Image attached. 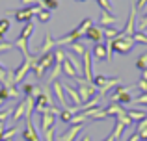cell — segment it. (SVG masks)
<instances>
[{
    "label": "cell",
    "mask_w": 147,
    "mask_h": 141,
    "mask_svg": "<svg viewBox=\"0 0 147 141\" xmlns=\"http://www.w3.org/2000/svg\"><path fill=\"white\" fill-rule=\"evenodd\" d=\"M80 141H91V138H90V136H82V138H80Z\"/></svg>",
    "instance_id": "cell-51"
},
{
    "label": "cell",
    "mask_w": 147,
    "mask_h": 141,
    "mask_svg": "<svg viewBox=\"0 0 147 141\" xmlns=\"http://www.w3.org/2000/svg\"><path fill=\"white\" fill-rule=\"evenodd\" d=\"M67 50H69V52H76V54H80V56H82L84 52L88 50V48H86V45H84L82 41H75V43L67 45Z\"/></svg>",
    "instance_id": "cell-24"
},
{
    "label": "cell",
    "mask_w": 147,
    "mask_h": 141,
    "mask_svg": "<svg viewBox=\"0 0 147 141\" xmlns=\"http://www.w3.org/2000/svg\"><path fill=\"white\" fill-rule=\"evenodd\" d=\"M60 119L63 121V123H71V119H73V113L69 112V110H60Z\"/></svg>",
    "instance_id": "cell-33"
},
{
    "label": "cell",
    "mask_w": 147,
    "mask_h": 141,
    "mask_svg": "<svg viewBox=\"0 0 147 141\" xmlns=\"http://www.w3.org/2000/svg\"><path fill=\"white\" fill-rule=\"evenodd\" d=\"M24 115H26V102L22 100V102H19L17 108L11 112V117H9V119H11V123L15 124V123H19V121H21Z\"/></svg>",
    "instance_id": "cell-14"
},
{
    "label": "cell",
    "mask_w": 147,
    "mask_h": 141,
    "mask_svg": "<svg viewBox=\"0 0 147 141\" xmlns=\"http://www.w3.org/2000/svg\"><path fill=\"white\" fill-rule=\"evenodd\" d=\"M145 28H147V15H144V17L140 19V22H138V30H140V32L145 30Z\"/></svg>",
    "instance_id": "cell-42"
},
{
    "label": "cell",
    "mask_w": 147,
    "mask_h": 141,
    "mask_svg": "<svg viewBox=\"0 0 147 141\" xmlns=\"http://www.w3.org/2000/svg\"><path fill=\"white\" fill-rule=\"evenodd\" d=\"M54 132H56V126H50V128H47V130L43 132V138L47 139V141H54Z\"/></svg>",
    "instance_id": "cell-37"
},
{
    "label": "cell",
    "mask_w": 147,
    "mask_h": 141,
    "mask_svg": "<svg viewBox=\"0 0 147 141\" xmlns=\"http://www.w3.org/2000/svg\"><path fill=\"white\" fill-rule=\"evenodd\" d=\"M54 47H56V41H54L52 37H50V33L47 32V33H45V37H43V45H41V47H39V50H37V56L49 54V52L52 50Z\"/></svg>",
    "instance_id": "cell-13"
},
{
    "label": "cell",
    "mask_w": 147,
    "mask_h": 141,
    "mask_svg": "<svg viewBox=\"0 0 147 141\" xmlns=\"http://www.w3.org/2000/svg\"><path fill=\"white\" fill-rule=\"evenodd\" d=\"M11 112H13V110H9V108L2 110V112H0V121H2V123H6V121L11 117Z\"/></svg>",
    "instance_id": "cell-40"
},
{
    "label": "cell",
    "mask_w": 147,
    "mask_h": 141,
    "mask_svg": "<svg viewBox=\"0 0 147 141\" xmlns=\"http://www.w3.org/2000/svg\"><path fill=\"white\" fill-rule=\"evenodd\" d=\"M13 47H15V48H19V50L22 52V56H24V58H28V56H30V52H28V39L17 37V41L13 43Z\"/></svg>",
    "instance_id": "cell-23"
},
{
    "label": "cell",
    "mask_w": 147,
    "mask_h": 141,
    "mask_svg": "<svg viewBox=\"0 0 147 141\" xmlns=\"http://www.w3.org/2000/svg\"><path fill=\"white\" fill-rule=\"evenodd\" d=\"M54 61L56 63H63L65 61V50L63 48H58V50L54 52Z\"/></svg>",
    "instance_id": "cell-31"
},
{
    "label": "cell",
    "mask_w": 147,
    "mask_h": 141,
    "mask_svg": "<svg viewBox=\"0 0 147 141\" xmlns=\"http://www.w3.org/2000/svg\"><path fill=\"white\" fill-rule=\"evenodd\" d=\"M76 82V86H78V95H80V98H82V104L84 102H88V100H91V98L97 95V87H95V84L93 82H86L84 78H76L75 80Z\"/></svg>",
    "instance_id": "cell-3"
},
{
    "label": "cell",
    "mask_w": 147,
    "mask_h": 141,
    "mask_svg": "<svg viewBox=\"0 0 147 141\" xmlns=\"http://www.w3.org/2000/svg\"><path fill=\"white\" fill-rule=\"evenodd\" d=\"M104 141H115V136H114V132H110V134H108V138L104 139Z\"/></svg>",
    "instance_id": "cell-50"
},
{
    "label": "cell",
    "mask_w": 147,
    "mask_h": 141,
    "mask_svg": "<svg viewBox=\"0 0 147 141\" xmlns=\"http://www.w3.org/2000/svg\"><path fill=\"white\" fill-rule=\"evenodd\" d=\"M39 2H45V0H39Z\"/></svg>",
    "instance_id": "cell-55"
},
{
    "label": "cell",
    "mask_w": 147,
    "mask_h": 141,
    "mask_svg": "<svg viewBox=\"0 0 147 141\" xmlns=\"http://www.w3.org/2000/svg\"><path fill=\"white\" fill-rule=\"evenodd\" d=\"M86 39H90V41H93V43H102V39H104V33H102V28L100 26H95V24H91L90 28H88V32H86Z\"/></svg>",
    "instance_id": "cell-11"
},
{
    "label": "cell",
    "mask_w": 147,
    "mask_h": 141,
    "mask_svg": "<svg viewBox=\"0 0 147 141\" xmlns=\"http://www.w3.org/2000/svg\"><path fill=\"white\" fill-rule=\"evenodd\" d=\"M142 128H147V117H145L144 121H140V123H138V126H136V132H138V130H142Z\"/></svg>",
    "instance_id": "cell-46"
},
{
    "label": "cell",
    "mask_w": 147,
    "mask_h": 141,
    "mask_svg": "<svg viewBox=\"0 0 147 141\" xmlns=\"http://www.w3.org/2000/svg\"><path fill=\"white\" fill-rule=\"evenodd\" d=\"M91 24H93V21H91L90 17H86L75 30H71L67 35H63V37H60V39H56V45H60V47H65V45H71V43H75V41H80L84 35H86L88 28H90Z\"/></svg>",
    "instance_id": "cell-1"
},
{
    "label": "cell",
    "mask_w": 147,
    "mask_h": 141,
    "mask_svg": "<svg viewBox=\"0 0 147 141\" xmlns=\"http://www.w3.org/2000/svg\"><path fill=\"white\" fill-rule=\"evenodd\" d=\"M22 93H24L26 97H30V95L34 93V84H22Z\"/></svg>",
    "instance_id": "cell-41"
},
{
    "label": "cell",
    "mask_w": 147,
    "mask_h": 141,
    "mask_svg": "<svg viewBox=\"0 0 147 141\" xmlns=\"http://www.w3.org/2000/svg\"><path fill=\"white\" fill-rule=\"evenodd\" d=\"M32 32H34V22L30 21V22H26V26L21 30V33H19V37H22V39H30V35H32Z\"/></svg>",
    "instance_id": "cell-26"
},
{
    "label": "cell",
    "mask_w": 147,
    "mask_h": 141,
    "mask_svg": "<svg viewBox=\"0 0 147 141\" xmlns=\"http://www.w3.org/2000/svg\"><path fill=\"white\" fill-rule=\"evenodd\" d=\"M61 71H63L65 74L69 76V78H75V80H76V78H80V72L76 71L75 67H73V63L69 61L67 58H65V61H63V63H61Z\"/></svg>",
    "instance_id": "cell-18"
},
{
    "label": "cell",
    "mask_w": 147,
    "mask_h": 141,
    "mask_svg": "<svg viewBox=\"0 0 147 141\" xmlns=\"http://www.w3.org/2000/svg\"><path fill=\"white\" fill-rule=\"evenodd\" d=\"M9 26H11V22H9V19H0V33H6L7 30H9Z\"/></svg>",
    "instance_id": "cell-36"
},
{
    "label": "cell",
    "mask_w": 147,
    "mask_h": 141,
    "mask_svg": "<svg viewBox=\"0 0 147 141\" xmlns=\"http://www.w3.org/2000/svg\"><path fill=\"white\" fill-rule=\"evenodd\" d=\"M82 126L84 124H71V128H67V130L60 136V141H75L76 136L82 132Z\"/></svg>",
    "instance_id": "cell-12"
},
{
    "label": "cell",
    "mask_w": 147,
    "mask_h": 141,
    "mask_svg": "<svg viewBox=\"0 0 147 141\" xmlns=\"http://www.w3.org/2000/svg\"><path fill=\"white\" fill-rule=\"evenodd\" d=\"M104 112H106V117H117V115H123V113H127V110L123 108L121 104H115V102H112V104L108 106Z\"/></svg>",
    "instance_id": "cell-17"
},
{
    "label": "cell",
    "mask_w": 147,
    "mask_h": 141,
    "mask_svg": "<svg viewBox=\"0 0 147 141\" xmlns=\"http://www.w3.org/2000/svg\"><path fill=\"white\" fill-rule=\"evenodd\" d=\"M13 48V43H7V41H0V54H4V52L11 50Z\"/></svg>",
    "instance_id": "cell-39"
},
{
    "label": "cell",
    "mask_w": 147,
    "mask_h": 141,
    "mask_svg": "<svg viewBox=\"0 0 147 141\" xmlns=\"http://www.w3.org/2000/svg\"><path fill=\"white\" fill-rule=\"evenodd\" d=\"M61 86H63V93H67L69 97H71L73 104H75V106H80V104H82V98H80L78 91H76V89H73V87L69 86V84H61Z\"/></svg>",
    "instance_id": "cell-16"
},
{
    "label": "cell",
    "mask_w": 147,
    "mask_h": 141,
    "mask_svg": "<svg viewBox=\"0 0 147 141\" xmlns=\"http://www.w3.org/2000/svg\"><path fill=\"white\" fill-rule=\"evenodd\" d=\"M17 132H19V128H17V126H11V128H7V130H4V136H2V139H11V141H13V138L17 136Z\"/></svg>",
    "instance_id": "cell-27"
},
{
    "label": "cell",
    "mask_w": 147,
    "mask_h": 141,
    "mask_svg": "<svg viewBox=\"0 0 147 141\" xmlns=\"http://www.w3.org/2000/svg\"><path fill=\"white\" fill-rule=\"evenodd\" d=\"M132 39H134V43H145L147 45V35H145V33H142V32H134Z\"/></svg>",
    "instance_id": "cell-35"
},
{
    "label": "cell",
    "mask_w": 147,
    "mask_h": 141,
    "mask_svg": "<svg viewBox=\"0 0 147 141\" xmlns=\"http://www.w3.org/2000/svg\"><path fill=\"white\" fill-rule=\"evenodd\" d=\"M138 89H140L142 93H147V80H140V82H138Z\"/></svg>",
    "instance_id": "cell-43"
},
{
    "label": "cell",
    "mask_w": 147,
    "mask_h": 141,
    "mask_svg": "<svg viewBox=\"0 0 147 141\" xmlns=\"http://www.w3.org/2000/svg\"><path fill=\"white\" fill-rule=\"evenodd\" d=\"M138 136H140V141H147V128L138 130Z\"/></svg>",
    "instance_id": "cell-45"
},
{
    "label": "cell",
    "mask_w": 147,
    "mask_h": 141,
    "mask_svg": "<svg viewBox=\"0 0 147 141\" xmlns=\"http://www.w3.org/2000/svg\"><path fill=\"white\" fill-rule=\"evenodd\" d=\"M26 7H32V6H39V0H22Z\"/></svg>",
    "instance_id": "cell-44"
},
{
    "label": "cell",
    "mask_w": 147,
    "mask_h": 141,
    "mask_svg": "<svg viewBox=\"0 0 147 141\" xmlns=\"http://www.w3.org/2000/svg\"><path fill=\"white\" fill-rule=\"evenodd\" d=\"M54 65V52H49V54H43V56H37V59L34 61L32 65V71H34V76L37 80H41L45 76V72L49 69H52Z\"/></svg>",
    "instance_id": "cell-2"
},
{
    "label": "cell",
    "mask_w": 147,
    "mask_h": 141,
    "mask_svg": "<svg viewBox=\"0 0 147 141\" xmlns=\"http://www.w3.org/2000/svg\"><path fill=\"white\" fill-rule=\"evenodd\" d=\"M132 104H138V106H147V93H142L140 97L132 98Z\"/></svg>",
    "instance_id": "cell-34"
},
{
    "label": "cell",
    "mask_w": 147,
    "mask_h": 141,
    "mask_svg": "<svg viewBox=\"0 0 147 141\" xmlns=\"http://www.w3.org/2000/svg\"><path fill=\"white\" fill-rule=\"evenodd\" d=\"M100 26H112L115 21H117V17H115L114 13H110V11H100Z\"/></svg>",
    "instance_id": "cell-20"
},
{
    "label": "cell",
    "mask_w": 147,
    "mask_h": 141,
    "mask_svg": "<svg viewBox=\"0 0 147 141\" xmlns=\"http://www.w3.org/2000/svg\"><path fill=\"white\" fill-rule=\"evenodd\" d=\"M136 67H138L140 71H145V69H147V52H144V54H142L140 58L136 59Z\"/></svg>",
    "instance_id": "cell-28"
},
{
    "label": "cell",
    "mask_w": 147,
    "mask_h": 141,
    "mask_svg": "<svg viewBox=\"0 0 147 141\" xmlns=\"http://www.w3.org/2000/svg\"><path fill=\"white\" fill-rule=\"evenodd\" d=\"M136 4H130V11H129V19H127L125 28L121 30V35L125 37H132L134 32H136Z\"/></svg>",
    "instance_id": "cell-6"
},
{
    "label": "cell",
    "mask_w": 147,
    "mask_h": 141,
    "mask_svg": "<svg viewBox=\"0 0 147 141\" xmlns=\"http://www.w3.org/2000/svg\"><path fill=\"white\" fill-rule=\"evenodd\" d=\"M106 82H108L106 76H102V74H93V84H95V87H97V89H99V87H102Z\"/></svg>",
    "instance_id": "cell-29"
},
{
    "label": "cell",
    "mask_w": 147,
    "mask_h": 141,
    "mask_svg": "<svg viewBox=\"0 0 147 141\" xmlns=\"http://www.w3.org/2000/svg\"><path fill=\"white\" fill-rule=\"evenodd\" d=\"M41 11L39 6H32V7H21L15 11V21L17 22H30L34 15H37Z\"/></svg>",
    "instance_id": "cell-7"
},
{
    "label": "cell",
    "mask_w": 147,
    "mask_h": 141,
    "mask_svg": "<svg viewBox=\"0 0 147 141\" xmlns=\"http://www.w3.org/2000/svg\"><path fill=\"white\" fill-rule=\"evenodd\" d=\"M37 21L39 22H49L50 21V11L49 9H41L39 13H37Z\"/></svg>",
    "instance_id": "cell-30"
},
{
    "label": "cell",
    "mask_w": 147,
    "mask_h": 141,
    "mask_svg": "<svg viewBox=\"0 0 147 141\" xmlns=\"http://www.w3.org/2000/svg\"><path fill=\"white\" fill-rule=\"evenodd\" d=\"M127 115L130 117V121L140 123V121H144L147 117V110H127Z\"/></svg>",
    "instance_id": "cell-21"
},
{
    "label": "cell",
    "mask_w": 147,
    "mask_h": 141,
    "mask_svg": "<svg viewBox=\"0 0 147 141\" xmlns=\"http://www.w3.org/2000/svg\"><path fill=\"white\" fill-rule=\"evenodd\" d=\"M102 33H104V37H106V39H117L119 33H121V30H115V28H112V26H104V28H102Z\"/></svg>",
    "instance_id": "cell-25"
},
{
    "label": "cell",
    "mask_w": 147,
    "mask_h": 141,
    "mask_svg": "<svg viewBox=\"0 0 147 141\" xmlns=\"http://www.w3.org/2000/svg\"><path fill=\"white\" fill-rule=\"evenodd\" d=\"M91 58L95 61H100V59H106V47L102 43H95L93 50H91Z\"/></svg>",
    "instance_id": "cell-15"
},
{
    "label": "cell",
    "mask_w": 147,
    "mask_h": 141,
    "mask_svg": "<svg viewBox=\"0 0 147 141\" xmlns=\"http://www.w3.org/2000/svg\"><path fill=\"white\" fill-rule=\"evenodd\" d=\"M0 41H4V33H0Z\"/></svg>",
    "instance_id": "cell-53"
},
{
    "label": "cell",
    "mask_w": 147,
    "mask_h": 141,
    "mask_svg": "<svg viewBox=\"0 0 147 141\" xmlns=\"http://www.w3.org/2000/svg\"><path fill=\"white\" fill-rule=\"evenodd\" d=\"M110 98L112 102H115V104H132V95H130V89L125 86H115V89L110 93Z\"/></svg>",
    "instance_id": "cell-4"
},
{
    "label": "cell",
    "mask_w": 147,
    "mask_h": 141,
    "mask_svg": "<svg viewBox=\"0 0 147 141\" xmlns=\"http://www.w3.org/2000/svg\"><path fill=\"white\" fill-rule=\"evenodd\" d=\"M127 141H140V136H138V132H134L132 136H129V138H127Z\"/></svg>",
    "instance_id": "cell-48"
},
{
    "label": "cell",
    "mask_w": 147,
    "mask_h": 141,
    "mask_svg": "<svg viewBox=\"0 0 147 141\" xmlns=\"http://www.w3.org/2000/svg\"><path fill=\"white\" fill-rule=\"evenodd\" d=\"M142 80H147V69L142 71Z\"/></svg>",
    "instance_id": "cell-52"
},
{
    "label": "cell",
    "mask_w": 147,
    "mask_h": 141,
    "mask_svg": "<svg viewBox=\"0 0 147 141\" xmlns=\"http://www.w3.org/2000/svg\"><path fill=\"white\" fill-rule=\"evenodd\" d=\"M117 82H119V78H108V82L104 84L102 87H99V89H97V91H99V97L102 98L104 95H106L108 91L112 89V87H115V86H117Z\"/></svg>",
    "instance_id": "cell-22"
},
{
    "label": "cell",
    "mask_w": 147,
    "mask_h": 141,
    "mask_svg": "<svg viewBox=\"0 0 147 141\" xmlns=\"http://www.w3.org/2000/svg\"><path fill=\"white\" fill-rule=\"evenodd\" d=\"M4 130H6V123L0 121V139H2V136H4Z\"/></svg>",
    "instance_id": "cell-49"
},
{
    "label": "cell",
    "mask_w": 147,
    "mask_h": 141,
    "mask_svg": "<svg viewBox=\"0 0 147 141\" xmlns=\"http://www.w3.org/2000/svg\"><path fill=\"white\" fill-rule=\"evenodd\" d=\"M22 141H39V136H37V130L32 123V117L26 119V128L22 130Z\"/></svg>",
    "instance_id": "cell-10"
},
{
    "label": "cell",
    "mask_w": 147,
    "mask_h": 141,
    "mask_svg": "<svg viewBox=\"0 0 147 141\" xmlns=\"http://www.w3.org/2000/svg\"><path fill=\"white\" fill-rule=\"evenodd\" d=\"M145 6H147V0H138L136 2V9H144Z\"/></svg>",
    "instance_id": "cell-47"
},
{
    "label": "cell",
    "mask_w": 147,
    "mask_h": 141,
    "mask_svg": "<svg viewBox=\"0 0 147 141\" xmlns=\"http://www.w3.org/2000/svg\"><path fill=\"white\" fill-rule=\"evenodd\" d=\"M6 100H9V93H7V87H0V106Z\"/></svg>",
    "instance_id": "cell-38"
},
{
    "label": "cell",
    "mask_w": 147,
    "mask_h": 141,
    "mask_svg": "<svg viewBox=\"0 0 147 141\" xmlns=\"http://www.w3.org/2000/svg\"><path fill=\"white\" fill-rule=\"evenodd\" d=\"M112 43H114V50L119 52V54H129L134 47L132 37H125V35H121V33H119L117 39H112Z\"/></svg>",
    "instance_id": "cell-5"
},
{
    "label": "cell",
    "mask_w": 147,
    "mask_h": 141,
    "mask_svg": "<svg viewBox=\"0 0 147 141\" xmlns=\"http://www.w3.org/2000/svg\"><path fill=\"white\" fill-rule=\"evenodd\" d=\"M76 2H86V0H76Z\"/></svg>",
    "instance_id": "cell-54"
},
{
    "label": "cell",
    "mask_w": 147,
    "mask_h": 141,
    "mask_svg": "<svg viewBox=\"0 0 147 141\" xmlns=\"http://www.w3.org/2000/svg\"><path fill=\"white\" fill-rule=\"evenodd\" d=\"M52 93H54V97L58 98L61 110H67L69 106H71V104L67 102V98L63 97V86H61V82H58V80H54V82H52Z\"/></svg>",
    "instance_id": "cell-9"
},
{
    "label": "cell",
    "mask_w": 147,
    "mask_h": 141,
    "mask_svg": "<svg viewBox=\"0 0 147 141\" xmlns=\"http://www.w3.org/2000/svg\"><path fill=\"white\" fill-rule=\"evenodd\" d=\"M2 87H15V71L6 69V74L2 76Z\"/></svg>",
    "instance_id": "cell-19"
},
{
    "label": "cell",
    "mask_w": 147,
    "mask_h": 141,
    "mask_svg": "<svg viewBox=\"0 0 147 141\" xmlns=\"http://www.w3.org/2000/svg\"><path fill=\"white\" fill-rule=\"evenodd\" d=\"M125 124H121V123H117V121H115V128L112 132H114V136H115V139H119L121 138V134H123V130H125Z\"/></svg>",
    "instance_id": "cell-32"
},
{
    "label": "cell",
    "mask_w": 147,
    "mask_h": 141,
    "mask_svg": "<svg viewBox=\"0 0 147 141\" xmlns=\"http://www.w3.org/2000/svg\"><path fill=\"white\" fill-rule=\"evenodd\" d=\"M91 61H93V58H91V52L86 50V52L82 54V74H84V80H86V82H93Z\"/></svg>",
    "instance_id": "cell-8"
}]
</instances>
